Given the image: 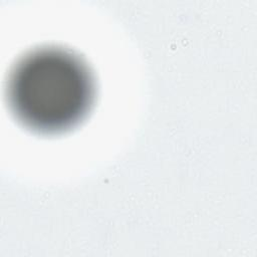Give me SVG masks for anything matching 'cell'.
Listing matches in <instances>:
<instances>
[{
	"label": "cell",
	"instance_id": "cell-1",
	"mask_svg": "<svg viewBox=\"0 0 257 257\" xmlns=\"http://www.w3.org/2000/svg\"><path fill=\"white\" fill-rule=\"evenodd\" d=\"M95 97L92 74L74 53L57 47L22 56L8 79V101L16 118L33 132L55 135L78 125Z\"/></svg>",
	"mask_w": 257,
	"mask_h": 257
}]
</instances>
